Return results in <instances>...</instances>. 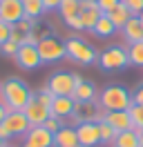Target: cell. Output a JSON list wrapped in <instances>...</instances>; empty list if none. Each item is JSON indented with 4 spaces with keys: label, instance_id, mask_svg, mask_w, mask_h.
<instances>
[{
    "label": "cell",
    "instance_id": "1",
    "mask_svg": "<svg viewBox=\"0 0 143 147\" xmlns=\"http://www.w3.org/2000/svg\"><path fill=\"white\" fill-rule=\"evenodd\" d=\"M34 94L27 87V83H22L20 78H9L2 83L0 89V102L7 107L9 111H22L27 107V102Z\"/></svg>",
    "mask_w": 143,
    "mask_h": 147
},
{
    "label": "cell",
    "instance_id": "2",
    "mask_svg": "<svg viewBox=\"0 0 143 147\" xmlns=\"http://www.w3.org/2000/svg\"><path fill=\"white\" fill-rule=\"evenodd\" d=\"M98 105L105 111H118L127 109L132 105V94L125 89L123 85H110L98 94Z\"/></svg>",
    "mask_w": 143,
    "mask_h": 147
},
{
    "label": "cell",
    "instance_id": "3",
    "mask_svg": "<svg viewBox=\"0 0 143 147\" xmlns=\"http://www.w3.org/2000/svg\"><path fill=\"white\" fill-rule=\"evenodd\" d=\"M65 51H67V60H72V63H76V65H94L98 60L94 47L87 45L80 38H67Z\"/></svg>",
    "mask_w": 143,
    "mask_h": 147
},
{
    "label": "cell",
    "instance_id": "4",
    "mask_svg": "<svg viewBox=\"0 0 143 147\" xmlns=\"http://www.w3.org/2000/svg\"><path fill=\"white\" fill-rule=\"evenodd\" d=\"M103 116H105V109L98 105V98H96V100H89V102H76L74 114L69 116V123L72 127H76L80 123H98V120H103Z\"/></svg>",
    "mask_w": 143,
    "mask_h": 147
},
{
    "label": "cell",
    "instance_id": "5",
    "mask_svg": "<svg viewBox=\"0 0 143 147\" xmlns=\"http://www.w3.org/2000/svg\"><path fill=\"white\" fill-rule=\"evenodd\" d=\"M98 65L105 69V71H118V69H125L130 65V58H127V49L123 47H110L103 54L98 56Z\"/></svg>",
    "mask_w": 143,
    "mask_h": 147
},
{
    "label": "cell",
    "instance_id": "6",
    "mask_svg": "<svg viewBox=\"0 0 143 147\" xmlns=\"http://www.w3.org/2000/svg\"><path fill=\"white\" fill-rule=\"evenodd\" d=\"M36 47H38V54H40V60H43V63H56V60L67 58L65 42H61L58 38H54V36H45Z\"/></svg>",
    "mask_w": 143,
    "mask_h": 147
},
{
    "label": "cell",
    "instance_id": "7",
    "mask_svg": "<svg viewBox=\"0 0 143 147\" xmlns=\"http://www.w3.org/2000/svg\"><path fill=\"white\" fill-rule=\"evenodd\" d=\"M47 87L54 96H72L74 89H76V83H74V74L72 71H56L49 76L47 80Z\"/></svg>",
    "mask_w": 143,
    "mask_h": 147
},
{
    "label": "cell",
    "instance_id": "8",
    "mask_svg": "<svg viewBox=\"0 0 143 147\" xmlns=\"http://www.w3.org/2000/svg\"><path fill=\"white\" fill-rule=\"evenodd\" d=\"M14 60H16V65L22 71H34V69H38L43 65L40 54H38V47H34V45H20L18 47V54L14 56Z\"/></svg>",
    "mask_w": 143,
    "mask_h": 147
},
{
    "label": "cell",
    "instance_id": "9",
    "mask_svg": "<svg viewBox=\"0 0 143 147\" xmlns=\"http://www.w3.org/2000/svg\"><path fill=\"white\" fill-rule=\"evenodd\" d=\"M22 114L27 116V120H29V125L31 127H38V125H43L45 120L52 116V111H49V107H45L43 102L36 98V94L29 98V102H27V107L22 109Z\"/></svg>",
    "mask_w": 143,
    "mask_h": 147
},
{
    "label": "cell",
    "instance_id": "10",
    "mask_svg": "<svg viewBox=\"0 0 143 147\" xmlns=\"http://www.w3.org/2000/svg\"><path fill=\"white\" fill-rule=\"evenodd\" d=\"M2 127L11 134V138H16V136H25L31 129V125H29V120H27V116L22 111H9L5 123H2Z\"/></svg>",
    "mask_w": 143,
    "mask_h": 147
},
{
    "label": "cell",
    "instance_id": "11",
    "mask_svg": "<svg viewBox=\"0 0 143 147\" xmlns=\"http://www.w3.org/2000/svg\"><path fill=\"white\" fill-rule=\"evenodd\" d=\"M22 147H54V134H52V131H47L43 125L31 127L25 134Z\"/></svg>",
    "mask_w": 143,
    "mask_h": 147
},
{
    "label": "cell",
    "instance_id": "12",
    "mask_svg": "<svg viewBox=\"0 0 143 147\" xmlns=\"http://www.w3.org/2000/svg\"><path fill=\"white\" fill-rule=\"evenodd\" d=\"M25 18V7L22 0H0V20L16 25L18 20Z\"/></svg>",
    "mask_w": 143,
    "mask_h": 147
},
{
    "label": "cell",
    "instance_id": "13",
    "mask_svg": "<svg viewBox=\"0 0 143 147\" xmlns=\"http://www.w3.org/2000/svg\"><path fill=\"white\" fill-rule=\"evenodd\" d=\"M103 13L98 9V2L96 0H80V20L85 25V31H94L98 18Z\"/></svg>",
    "mask_w": 143,
    "mask_h": 147
},
{
    "label": "cell",
    "instance_id": "14",
    "mask_svg": "<svg viewBox=\"0 0 143 147\" xmlns=\"http://www.w3.org/2000/svg\"><path fill=\"white\" fill-rule=\"evenodd\" d=\"M76 134H78L80 147L101 145V136H98V125L96 123H80V125H76Z\"/></svg>",
    "mask_w": 143,
    "mask_h": 147
},
{
    "label": "cell",
    "instance_id": "15",
    "mask_svg": "<svg viewBox=\"0 0 143 147\" xmlns=\"http://www.w3.org/2000/svg\"><path fill=\"white\" fill-rule=\"evenodd\" d=\"M103 120H105L107 125L114 129L116 134H121V131H127V129H132V120H130V114H127V109L105 111Z\"/></svg>",
    "mask_w": 143,
    "mask_h": 147
},
{
    "label": "cell",
    "instance_id": "16",
    "mask_svg": "<svg viewBox=\"0 0 143 147\" xmlns=\"http://www.w3.org/2000/svg\"><path fill=\"white\" fill-rule=\"evenodd\" d=\"M74 107H76V100L72 96H54V102L49 107V111H52V116L65 120L74 114Z\"/></svg>",
    "mask_w": 143,
    "mask_h": 147
},
{
    "label": "cell",
    "instance_id": "17",
    "mask_svg": "<svg viewBox=\"0 0 143 147\" xmlns=\"http://www.w3.org/2000/svg\"><path fill=\"white\" fill-rule=\"evenodd\" d=\"M121 34H123V38H125L127 45L141 42V40H143V22H141V18H139V16H132V18L123 25Z\"/></svg>",
    "mask_w": 143,
    "mask_h": 147
},
{
    "label": "cell",
    "instance_id": "18",
    "mask_svg": "<svg viewBox=\"0 0 143 147\" xmlns=\"http://www.w3.org/2000/svg\"><path fill=\"white\" fill-rule=\"evenodd\" d=\"M54 147H80L76 127L65 125L63 129H58V131L54 134Z\"/></svg>",
    "mask_w": 143,
    "mask_h": 147
},
{
    "label": "cell",
    "instance_id": "19",
    "mask_svg": "<svg viewBox=\"0 0 143 147\" xmlns=\"http://www.w3.org/2000/svg\"><path fill=\"white\" fill-rule=\"evenodd\" d=\"M72 98L76 102H89V100H96L98 96H96V87L92 83H80V85H76V89H74V94H72Z\"/></svg>",
    "mask_w": 143,
    "mask_h": 147
},
{
    "label": "cell",
    "instance_id": "20",
    "mask_svg": "<svg viewBox=\"0 0 143 147\" xmlns=\"http://www.w3.org/2000/svg\"><path fill=\"white\" fill-rule=\"evenodd\" d=\"M105 16L112 20V22H114V27H116V29H123V25H125L130 18H132V11L127 9V5L118 2V5H116V9H112L110 13H105Z\"/></svg>",
    "mask_w": 143,
    "mask_h": 147
},
{
    "label": "cell",
    "instance_id": "21",
    "mask_svg": "<svg viewBox=\"0 0 143 147\" xmlns=\"http://www.w3.org/2000/svg\"><path fill=\"white\" fill-rule=\"evenodd\" d=\"M112 147H139V134L132 131V129L121 131V134H116Z\"/></svg>",
    "mask_w": 143,
    "mask_h": 147
},
{
    "label": "cell",
    "instance_id": "22",
    "mask_svg": "<svg viewBox=\"0 0 143 147\" xmlns=\"http://www.w3.org/2000/svg\"><path fill=\"white\" fill-rule=\"evenodd\" d=\"M58 13H61L63 20H69L74 16H80V0H63L61 7H58Z\"/></svg>",
    "mask_w": 143,
    "mask_h": 147
},
{
    "label": "cell",
    "instance_id": "23",
    "mask_svg": "<svg viewBox=\"0 0 143 147\" xmlns=\"http://www.w3.org/2000/svg\"><path fill=\"white\" fill-rule=\"evenodd\" d=\"M114 31H116L114 22H112V20L103 13V16L98 18V22H96V27H94V31H92V34H94V36H98V38H110Z\"/></svg>",
    "mask_w": 143,
    "mask_h": 147
},
{
    "label": "cell",
    "instance_id": "24",
    "mask_svg": "<svg viewBox=\"0 0 143 147\" xmlns=\"http://www.w3.org/2000/svg\"><path fill=\"white\" fill-rule=\"evenodd\" d=\"M22 7H25V18H31V20H38L45 13L43 0H22Z\"/></svg>",
    "mask_w": 143,
    "mask_h": 147
},
{
    "label": "cell",
    "instance_id": "25",
    "mask_svg": "<svg viewBox=\"0 0 143 147\" xmlns=\"http://www.w3.org/2000/svg\"><path fill=\"white\" fill-rule=\"evenodd\" d=\"M127 114H130V120H132V131H143V105H136L132 102L127 107Z\"/></svg>",
    "mask_w": 143,
    "mask_h": 147
},
{
    "label": "cell",
    "instance_id": "26",
    "mask_svg": "<svg viewBox=\"0 0 143 147\" xmlns=\"http://www.w3.org/2000/svg\"><path fill=\"white\" fill-rule=\"evenodd\" d=\"M127 58H130V65L143 67V40L134 42V45H127Z\"/></svg>",
    "mask_w": 143,
    "mask_h": 147
},
{
    "label": "cell",
    "instance_id": "27",
    "mask_svg": "<svg viewBox=\"0 0 143 147\" xmlns=\"http://www.w3.org/2000/svg\"><path fill=\"white\" fill-rule=\"evenodd\" d=\"M96 125H98V136H101V143H103V145H112V143H114V138H116V131L107 125L105 120H98Z\"/></svg>",
    "mask_w": 143,
    "mask_h": 147
},
{
    "label": "cell",
    "instance_id": "28",
    "mask_svg": "<svg viewBox=\"0 0 143 147\" xmlns=\"http://www.w3.org/2000/svg\"><path fill=\"white\" fill-rule=\"evenodd\" d=\"M34 31V29H31ZM29 29H22L20 25H14V29H11V40L14 42H18V45H27V36L31 34Z\"/></svg>",
    "mask_w": 143,
    "mask_h": 147
},
{
    "label": "cell",
    "instance_id": "29",
    "mask_svg": "<svg viewBox=\"0 0 143 147\" xmlns=\"http://www.w3.org/2000/svg\"><path fill=\"white\" fill-rule=\"evenodd\" d=\"M43 127L47 129V131H52V134H56L58 129H63L65 127V120H61V118H56V116H49V118L43 123Z\"/></svg>",
    "mask_w": 143,
    "mask_h": 147
},
{
    "label": "cell",
    "instance_id": "30",
    "mask_svg": "<svg viewBox=\"0 0 143 147\" xmlns=\"http://www.w3.org/2000/svg\"><path fill=\"white\" fill-rule=\"evenodd\" d=\"M36 98H38V100L43 102L45 107H52V102H54V94L49 92V87L45 85V87H40V92L36 94Z\"/></svg>",
    "mask_w": 143,
    "mask_h": 147
},
{
    "label": "cell",
    "instance_id": "31",
    "mask_svg": "<svg viewBox=\"0 0 143 147\" xmlns=\"http://www.w3.org/2000/svg\"><path fill=\"white\" fill-rule=\"evenodd\" d=\"M18 47H20L18 42H14V40H7L5 45H0V51L7 56V58H14V56L18 54Z\"/></svg>",
    "mask_w": 143,
    "mask_h": 147
},
{
    "label": "cell",
    "instance_id": "32",
    "mask_svg": "<svg viewBox=\"0 0 143 147\" xmlns=\"http://www.w3.org/2000/svg\"><path fill=\"white\" fill-rule=\"evenodd\" d=\"M11 29H14V25L0 20V45H5L7 40H11Z\"/></svg>",
    "mask_w": 143,
    "mask_h": 147
},
{
    "label": "cell",
    "instance_id": "33",
    "mask_svg": "<svg viewBox=\"0 0 143 147\" xmlns=\"http://www.w3.org/2000/svg\"><path fill=\"white\" fill-rule=\"evenodd\" d=\"M123 5H127V9L132 11V16H141L143 11V0H121Z\"/></svg>",
    "mask_w": 143,
    "mask_h": 147
},
{
    "label": "cell",
    "instance_id": "34",
    "mask_svg": "<svg viewBox=\"0 0 143 147\" xmlns=\"http://www.w3.org/2000/svg\"><path fill=\"white\" fill-rule=\"evenodd\" d=\"M98 2V9H101V13H110L112 9H116V5L121 2V0H96Z\"/></svg>",
    "mask_w": 143,
    "mask_h": 147
},
{
    "label": "cell",
    "instance_id": "35",
    "mask_svg": "<svg viewBox=\"0 0 143 147\" xmlns=\"http://www.w3.org/2000/svg\"><path fill=\"white\" fill-rule=\"evenodd\" d=\"M65 25L69 29H74V31H85V25H83V20H80V16H74V18L65 20Z\"/></svg>",
    "mask_w": 143,
    "mask_h": 147
},
{
    "label": "cell",
    "instance_id": "36",
    "mask_svg": "<svg viewBox=\"0 0 143 147\" xmlns=\"http://www.w3.org/2000/svg\"><path fill=\"white\" fill-rule=\"evenodd\" d=\"M132 102H136V105H143V85H139V87H136V92L132 94Z\"/></svg>",
    "mask_w": 143,
    "mask_h": 147
},
{
    "label": "cell",
    "instance_id": "37",
    "mask_svg": "<svg viewBox=\"0 0 143 147\" xmlns=\"http://www.w3.org/2000/svg\"><path fill=\"white\" fill-rule=\"evenodd\" d=\"M61 2H63V0H43V5H45V11L58 9V7H61Z\"/></svg>",
    "mask_w": 143,
    "mask_h": 147
},
{
    "label": "cell",
    "instance_id": "38",
    "mask_svg": "<svg viewBox=\"0 0 143 147\" xmlns=\"http://www.w3.org/2000/svg\"><path fill=\"white\" fill-rule=\"evenodd\" d=\"M7 114H9V109L5 107V105H2V102H0V125L5 123V118H7Z\"/></svg>",
    "mask_w": 143,
    "mask_h": 147
},
{
    "label": "cell",
    "instance_id": "39",
    "mask_svg": "<svg viewBox=\"0 0 143 147\" xmlns=\"http://www.w3.org/2000/svg\"><path fill=\"white\" fill-rule=\"evenodd\" d=\"M0 138H2V140H11V134H9V131L2 127V125H0Z\"/></svg>",
    "mask_w": 143,
    "mask_h": 147
},
{
    "label": "cell",
    "instance_id": "40",
    "mask_svg": "<svg viewBox=\"0 0 143 147\" xmlns=\"http://www.w3.org/2000/svg\"><path fill=\"white\" fill-rule=\"evenodd\" d=\"M74 83L80 85V83H85V78H83V76H78V74H74Z\"/></svg>",
    "mask_w": 143,
    "mask_h": 147
},
{
    "label": "cell",
    "instance_id": "41",
    "mask_svg": "<svg viewBox=\"0 0 143 147\" xmlns=\"http://www.w3.org/2000/svg\"><path fill=\"white\" fill-rule=\"evenodd\" d=\"M139 147H143V131H139Z\"/></svg>",
    "mask_w": 143,
    "mask_h": 147
},
{
    "label": "cell",
    "instance_id": "42",
    "mask_svg": "<svg viewBox=\"0 0 143 147\" xmlns=\"http://www.w3.org/2000/svg\"><path fill=\"white\" fill-rule=\"evenodd\" d=\"M0 147H7V140H2V138H0Z\"/></svg>",
    "mask_w": 143,
    "mask_h": 147
},
{
    "label": "cell",
    "instance_id": "43",
    "mask_svg": "<svg viewBox=\"0 0 143 147\" xmlns=\"http://www.w3.org/2000/svg\"><path fill=\"white\" fill-rule=\"evenodd\" d=\"M139 18H141V22H143V11H141V16H139Z\"/></svg>",
    "mask_w": 143,
    "mask_h": 147
},
{
    "label": "cell",
    "instance_id": "44",
    "mask_svg": "<svg viewBox=\"0 0 143 147\" xmlns=\"http://www.w3.org/2000/svg\"><path fill=\"white\" fill-rule=\"evenodd\" d=\"M0 89H2V83H0Z\"/></svg>",
    "mask_w": 143,
    "mask_h": 147
}]
</instances>
